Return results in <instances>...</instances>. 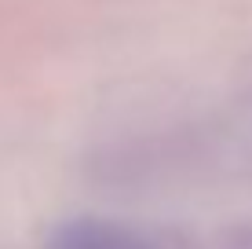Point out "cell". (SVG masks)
<instances>
[{"instance_id":"cell-1","label":"cell","mask_w":252,"mask_h":249,"mask_svg":"<svg viewBox=\"0 0 252 249\" xmlns=\"http://www.w3.org/2000/svg\"><path fill=\"white\" fill-rule=\"evenodd\" d=\"M48 249H154L135 227L99 216H77L48 235Z\"/></svg>"}]
</instances>
